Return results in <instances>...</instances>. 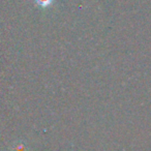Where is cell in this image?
<instances>
[{
  "instance_id": "1",
  "label": "cell",
  "mask_w": 151,
  "mask_h": 151,
  "mask_svg": "<svg viewBox=\"0 0 151 151\" xmlns=\"http://www.w3.org/2000/svg\"><path fill=\"white\" fill-rule=\"evenodd\" d=\"M36 2H37L38 4L42 5V6H46L47 4H49V3L51 2V0H36Z\"/></svg>"
}]
</instances>
